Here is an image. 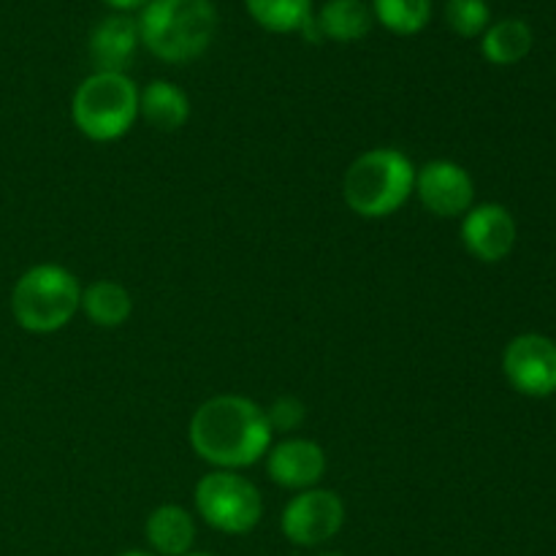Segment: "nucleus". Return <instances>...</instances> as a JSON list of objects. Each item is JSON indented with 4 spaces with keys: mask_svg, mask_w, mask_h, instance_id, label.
I'll list each match as a JSON object with an SVG mask.
<instances>
[{
    "mask_svg": "<svg viewBox=\"0 0 556 556\" xmlns=\"http://www.w3.org/2000/svg\"><path fill=\"white\" fill-rule=\"evenodd\" d=\"M139 117V87L125 74L87 76L71 98V119L90 141H117Z\"/></svg>",
    "mask_w": 556,
    "mask_h": 556,
    "instance_id": "obj_5",
    "label": "nucleus"
},
{
    "mask_svg": "<svg viewBox=\"0 0 556 556\" xmlns=\"http://www.w3.org/2000/svg\"><path fill=\"white\" fill-rule=\"evenodd\" d=\"M315 22H318V30L324 38L353 43L362 41L372 30L375 16L364 0H326Z\"/></svg>",
    "mask_w": 556,
    "mask_h": 556,
    "instance_id": "obj_15",
    "label": "nucleus"
},
{
    "mask_svg": "<svg viewBox=\"0 0 556 556\" xmlns=\"http://www.w3.org/2000/svg\"><path fill=\"white\" fill-rule=\"evenodd\" d=\"M81 313L101 329H117L134 313V299L114 280H96L81 288Z\"/></svg>",
    "mask_w": 556,
    "mask_h": 556,
    "instance_id": "obj_16",
    "label": "nucleus"
},
{
    "mask_svg": "<svg viewBox=\"0 0 556 556\" xmlns=\"http://www.w3.org/2000/svg\"><path fill=\"white\" fill-rule=\"evenodd\" d=\"M139 117L155 130H179L190 119V98L182 87L172 85L166 79H155L139 90Z\"/></svg>",
    "mask_w": 556,
    "mask_h": 556,
    "instance_id": "obj_14",
    "label": "nucleus"
},
{
    "mask_svg": "<svg viewBox=\"0 0 556 556\" xmlns=\"http://www.w3.org/2000/svg\"><path fill=\"white\" fill-rule=\"evenodd\" d=\"M445 22L462 38H476L492 25V9L486 0H445Z\"/></svg>",
    "mask_w": 556,
    "mask_h": 556,
    "instance_id": "obj_20",
    "label": "nucleus"
},
{
    "mask_svg": "<svg viewBox=\"0 0 556 556\" xmlns=\"http://www.w3.org/2000/svg\"><path fill=\"white\" fill-rule=\"evenodd\" d=\"M244 9L269 33H302L313 20V0H244Z\"/></svg>",
    "mask_w": 556,
    "mask_h": 556,
    "instance_id": "obj_18",
    "label": "nucleus"
},
{
    "mask_svg": "<svg viewBox=\"0 0 556 556\" xmlns=\"http://www.w3.org/2000/svg\"><path fill=\"white\" fill-rule=\"evenodd\" d=\"M101 3H106L109 9L119 11V14H128V11H136V9H144L150 0H101Z\"/></svg>",
    "mask_w": 556,
    "mask_h": 556,
    "instance_id": "obj_22",
    "label": "nucleus"
},
{
    "mask_svg": "<svg viewBox=\"0 0 556 556\" xmlns=\"http://www.w3.org/2000/svg\"><path fill=\"white\" fill-rule=\"evenodd\" d=\"M532 43H535L532 27L525 20L510 16V20H500L486 27L481 52L492 65H516L532 52Z\"/></svg>",
    "mask_w": 556,
    "mask_h": 556,
    "instance_id": "obj_17",
    "label": "nucleus"
},
{
    "mask_svg": "<svg viewBox=\"0 0 556 556\" xmlns=\"http://www.w3.org/2000/svg\"><path fill=\"white\" fill-rule=\"evenodd\" d=\"M81 307V286L65 266H30L11 291V315L30 334H54Z\"/></svg>",
    "mask_w": 556,
    "mask_h": 556,
    "instance_id": "obj_4",
    "label": "nucleus"
},
{
    "mask_svg": "<svg viewBox=\"0 0 556 556\" xmlns=\"http://www.w3.org/2000/svg\"><path fill=\"white\" fill-rule=\"evenodd\" d=\"M503 372L519 394L543 400L556 394V342L543 334H519L505 345Z\"/></svg>",
    "mask_w": 556,
    "mask_h": 556,
    "instance_id": "obj_8",
    "label": "nucleus"
},
{
    "mask_svg": "<svg viewBox=\"0 0 556 556\" xmlns=\"http://www.w3.org/2000/svg\"><path fill=\"white\" fill-rule=\"evenodd\" d=\"M304 416H307V410H304V405L296 396H280V400H275V405L266 410L271 432H293L296 427H302Z\"/></svg>",
    "mask_w": 556,
    "mask_h": 556,
    "instance_id": "obj_21",
    "label": "nucleus"
},
{
    "mask_svg": "<svg viewBox=\"0 0 556 556\" xmlns=\"http://www.w3.org/2000/svg\"><path fill=\"white\" fill-rule=\"evenodd\" d=\"M185 556H212V554H201V552H190V554H185Z\"/></svg>",
    "mask_w": 556,
    "mask_h": 556,
    "instance_id": "obj_25",
    "label": "nucleus"
},
{
    "mask_svg": "<svg viewBox=\"0 0 556 556\" xmlns=\"http://www.w3.org/2000/svg\"><path fill=\"white\" fill-rule=\"evenodd\" d=\"M369 9L394 36H416L432 20V0H372Z\"/></svg>",
    "mask_w": 556,
    "mask_h": 556,
    "instance_id": "obj_19",
    "label": "nucleus"
},
{
    "mask_svg": "<svg viewBox=\"0 0 556 556\" xmlns=\"http://www.w3.org/2000/svg\"><path fill=\"white\" fill-rule=\"evenodd\" d=\"M139 25L125 14H112L90 33V60L103 74H125L139 49Z\"/></svg>",
    "mask_w": 556,
    "mask_h": 556,
    "instance_id": "obj_12",
    "label": "nucleus"
},
{
    "mask_svg": "<svg viewBox=\"0 0 556 556\" xmlns=\"http://www.w3.org/2000/svg\"><path fill=\"white\" fill-rule=\"evenodd\" d=\"M345 525V503L331 489H307L282 508V535L302 548H315L329 543Z\"/></svg>",
    "mask_w": 556,
    "mask_h": 556,
    "instance_id": "obj_7",
    "label": "nucleus"
},
{
    "mask_svg": "<svg viewBox=\"0 0 556 556\" xmlns=\"http://www.w3.org/2000/svg\"><path fill=\"white\" fill-rule=\"evenodd\" d=\"M117 556H155V554H150V552H139V548H134V552H123V554H117Z\"/></svg>",
    "mask_w": 556,
    "mask_h": 556,
    "instance_id": "obj_23",
    "label": "nucleus"
},
{
    "mask_svg": "<svg viewBox=\"0 0 556 556\" xmlns=\"http://www.w3.org/2000/svg\"><path fill=\"white\" fill-rule=\"evenodd\" d=\"M269 418L261 405L239 394H220L201 402L188 427L190 448L215 470L253 467L271 448Z\"/></svg>",
    "mask_w": 556,
    "mask_h": 556,
    "instance_id": "obj_1",
    "label": "nucleus"
},
{
    "mask_svg": "<svg viewBox=\"0 0 556 556\" xmlns=\"http://www.w3.org/2000/svg\"><path fill=\"white\" fill-rule=\"evenodd\" d=\"M136 25L150 54L182 65L210 49L217 33V9L212 0H150Z\"/></svg>",
    "mask_w": 556,
    "mask_h": 556,
    "instance_id": "obj_2",
    "label": "nucleus"
},
{
    "mask_svg": "<svg viewBox=\"0 0 556 556\" xmlns=\"http://www.w3.org/2000/svg\"><path fill=\"white\" fill-rule=\"evenodd\" d=\"M315 556H342V554H334V552H324V554H315Z\"/></svg>",
    "mask_w": 556,
    "mask_h": 556,
    "instance_id": "obj_24",
    "label": "nucleus"
},
{
    "mask_svg": "<svg viewBox=\"0 0 556 556\" xmlns=\"http://www.w3.org/2000/svg\"><path fill=\"white\" fill-rule=\"evenodd\" d=\"M416 188V166L396 147H375L362 152L342 177V199L367 220L394 215L407 204Z\"/></svg>",
    "mask_w": 556,
    "mask_h": 556,
    "instance_id": "obj_3",
    "label": "nucleus"
},
{
    "mask_svg": "<svg viewBox=\"0 0 556 556\" xmlns=\"http://www.w3.org/2000/svg\"><path fill=\"white\" fill-rule=\"evenodd\" d=\"M195 510L223 535H248L261 525L264 497L250 478L233 470H212L195 483Z\"/></svg>",
    "mask_w": 556,
    "mask_h": 556,
    "instance_id": "obj_6",
    "label": "nucleus"
},
{
    "mask_svg": "<svg viewBox=\"0 0 556 556\" xmlns=\"http://www.w3.org/2000/svg\"><path fill=\"white\" fill-rule=\"evenodd\" d=\"M266 472L271 481L291 492H307L326 472V454L315 440L286 438L266 451Z\"/></svg>",
    "mask_w": 556,
    "mask_h": 556,
    "instance_id": "obj_11",
    "label": "nucleus"
},
{
    "mask_svg": "<svg viewBox=\"0 0 556 556\" xmlns=\"http://www.w3.org/2000/svg\"><path fill=\"white\" fill-rule=\"evenodd\" d=\"M147 543L161 556H185L195 543V521L182 505H157L144 525Z\"/></svg>",
    "mask_w": 556,
    "mask_h": 556,
    "instance_id": "obj_13",
    "label": "nucleus"
},
{
    "mask_svg": "<svg viewBox=\"0 0 556 556\" xmlns=\"http://www.w3.org/2000/svg\"><path fill=\"white\" fill-rule=\"evenodd\" d=\"M516 220L503 204H478L462 217V244L472 258L500 264L516 248Z\"/></svg>",
    "mask_w": 556,
    "mask_h": 556,
    "instance_id": "obj_10",
    "label": "nucleus"
},
{
    "mask_svg": "<svg viewBox=\"0 0 556 556\" xmlns=\"http://www.w3.org/2000/svg\"><path fill=\"white\" fill-rule=\"evenodd\" d=\"M413 193L434 217H465L476 201V182L470 172L454 161H429L416 168Z\"/></svg>",
    "mask_w": 556,
    "mask_h": 556,
    "instance_id": "obj_9",
    "label": "nucleus"
}]
</instances>
